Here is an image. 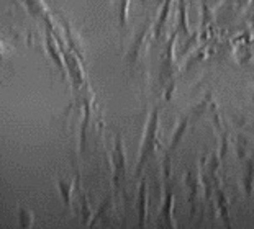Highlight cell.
Instances as JSON below:
<instances>
[{"label":"cell","mask_w":254,"mask_h":229,"mask_svg":"<svg viewBox=\"0 0 254 229\" xmlns=\"http://www.w3.org/2000/svg\"><path fill=\"white\" fill-rule=\"evenodd\" d=\"M158 126H159V110L154 108L153 113L146 124V131L143 136V144L139 147V159L136 167V175H139L144 167V164L149 161V157L154 154L156 147H158Z\"/></svg>","instance_id":"1"},{"label":"cell","mask_w":254,"mask_h":229,"mask_svg":"<svg viewBox=\"0 0 254 229\" xmlns=\"http://www.w3.org/2000/svg\"><path fill=\"white\" fill-rule=\"evenodd\" d=\"M18 225L21 228H33L35 226V215L30 210L18 208Z\"/></svg>","instance_id":"11"},{"label":"cell","mask_w":254,"mask_h":229,"mask_svg":"<svg viewBox=\"0 0 254 229\" xmlns=\"http://www.w3.org/2000/svg\"><path fill=\"white\" fill-rule=\"evenodd\" d=\"M46 46H48V53L51 54L53 61L56 62V65L59 69H61L63 74H66V64H64V57H63V51L61 49H58L59 45H58V40L51 36V31L48 30V35H46Z\"/></svg>","instance_id":"6"},{"label":"cell","mask_w":254,"mask_h":229,"mask_svg":"<svg viewBox=\"0 0 254 229\" xmlns=\"http://www.w3.org/2000/svg\"><path fill=\"white\" fill-rule=\"evenodd\" d=\"M112 180H113V188L120 190L122 182H125L127 177V154H125V147L122 143V136L115 138V147H113L112 157Z\"/></svg>","instance_id":"2"},{"label":"cell","mask_w":254,"mask_h":229,"mask_svg":"<svg viewBox=\"0 0 254 229\" xmlns=\"http://www.w3.org/2000/svg\"><path fill=\"white\" fill-rule=\"evenodd\" d=\"M253 182H254V159H248L245 164V169H243V187H245L246 195H251L253 190Z\"/></svg>","instance_id":"8"},{"label":"cell","mask_w":254,"mask_h":229,"mask_svg":"<svg viewBox=\"0 0 254 229\" xmlns=\"http://www.w3.org/2000/svg\"><path fill=\"white\" fill-rule=\"evenodd\" d=\"M186 129H187V119H182V121L179 123V126H177V129L174 131V134H172V141H171L169 152H167V157H171L172 152L177 149V146H179V143H181V138L184 136V133H186Z\"/></svg>","instance_id":"10"},{"label":"cell","mask_w":254,"mask_h":229,"mask_svg":"<svg viewBox=\"0 0 254 229\" xmlns=\"http://www.w3.org/2000/svg\"><path fill=\"white\" fill-rule=\"evenodd\" d=\"M146 203H148V193H146V183L141 182L139 185V196H138V218H139V226H144L146 223V216H148V211H146Z\"/></svg>","instance_id":"9"},{"label":"cell","mask_w":254,"mask_h":229,"mask_svg":"<svg viewBox=\"0 0 254 229\" xmlns=\"http://www.w3.org/2000/svg\"><path fill=\"white\" fill-rule=\"evenodd\" d=\"M23 3L35 16H41V18H46L48 21H51L50 12H48V7L43 0H23Z\"/></svg>","instance_id":"7"},{"label":"cell","mask_w":254,"mask_h":229,"mask_svg":"<svg viewBox=\"0 0 254 229\" xmlns=\"http://www.w3.org/2000/svg\"><path fill=\"white\" fill-rule=\"evenodd\" d=\"M63 51V57H64V64H66V69L69 70V74H71V80L74 87L77 89V87L84 82V74H82V67H80V64L77 61V54L74 51H67V49L61 48Z\"/></svg>","instance_id":"3"},{"label":"cell","mask_w":254,"mask_h":229,"mask_svg":"<svg viewBox=\"0 0 254 229\" xmlns=\"http://www.w3.org/2000/svg\"><path fill=\"white\" fill-rule=\"evenodd\" d=\"M172 205H174V193H172L171 187H167L163 208H161V213L158 216V223H156L159 228H176L177 226L174 223V216H172Z\"/></svg>","instance_id":"4"},{"label":"cell","mask_w":254,"mask_h":229,"mask_svg":"<svg viewBox=\"0 0 254 229\" xmlns=\"http://www.w3.org/2000/svg\"><path fill=\"white\" fill-rule=\"evenodd\" d=\"M10 56H12V48H8L2 40H0V62L7 61Z\"/></svg>","instance_id":"12"},{"label":"cell","mask_w":254,"mask_h":229,"mask_svg":"<svg viewBox=\"0 0 254 229\" xmlns=\"http://www.w3.org/2000/svg\"><path fill=\"white\" fill-rule=\"evenodd\" d=\"M79 173H75L74 178H63V177H58L56 180V185L59 188V193H61V198H63V203L66 208L72 205V192L75 190V185L79 182Z\"/></svg>","instance_id":"5"}]
</instances>
